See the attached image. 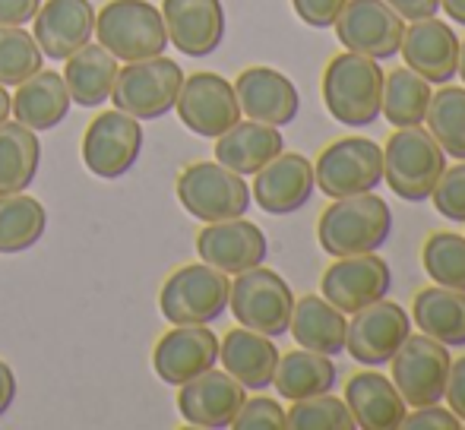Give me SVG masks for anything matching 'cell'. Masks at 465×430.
Masks as SVG:
<instances>
[{
  "label": "cell",
  "mask_w": 465,
  "mask_h": 430,
  "mask_svg": "<svg viewBox=\"0 0 465 430\" xmlns=\"http://www.w3.org/2000/svg\"><path fill=\"white\" fill-rule=\"evenodd\" d=\"M392 212L377 193H355L339 197L320 212L317 240L332 259L355 257V253H377L390 240Z\"/></svg>",
  "instance_id": "cell-1"
},
{
  "label": "cell",
  "mask_w": 465,
  "mask_h": 430,
  "mask_svg": "<svg viewBox=\"0 0 465 430\" xmlns=\"http://www.w3.org/2000/svg\"><path fill=\"white\" fill-rule=\"evenodd\" d=\"M383 70L373 57L342 51L323 70L326 111L345 127H368L380 117L383 102Z\"/></svg>",
  "instance_id": "cell-2"
},
{
  "label": "cell",
  "mask_w": 465,
  "mask_h": 430,
  "mask_svg": "<svg viewBox=\"0 0 465 430\" xmlns=\"http://www.w3.org/2000/svg\"><path fill=\"white\" fill-rule=\"evenodd\" d=\"M95 38L117 61H149L165 54L168 32L162 10L149 0H108L95 10Z\"/></svg>",
  "instance_id": "cell-3"
},
{
  "label": "cell",
  "mask_w": 465,
  "mask_h": 430,
  "mask_svg": "<svg viewBox=\"0 0 465 430\" xmlns=\"http://www.w3.org/2000/svg\"><path fill=\"white\" fill-rule=\"evenodd\" d=\"M447 168V152L421 127H396L383 149V181L405 203H424Z\"/></svg>",
  "instance_id": "cell-4"
},
{
  "label": "cell",
  "mask_w": 465,
  "mask_h": 430,
  "mask_svg": "<svg viewBox=\"0 0 465 430\" xmlns=\"http://www.w3.org/2000/svg\"><path fill=\"white\" fill-rule=\"evenodd\" d=\"M225 272L209 263H187L165 279L159 291V308L172 326H209L228 310Z\"/></svg>",
  "instance_id": "cell-5"
},
{
  "label": "cell",
  "mask_w": 465,
  "mask_h": 430,
  "mask_svg": "<svg viewBox=\"0 0 465 430\" xmlns=\"http://www.w3.org/2000/svg\"><path fill=\"white\" fill-rule=\"evenodd\" d=\"M228 308L241 326L279 338L285 336L288 323H292L294 291L288 288V282L279 272L260 263L234 276L232 288H228Z\"/></svg>",
  "instance_id": "cell-6"
},
{
  "label": "cell",
  "mask_w": 465,
  "mask_h": 430,
  "mask_svg": "<svg viewBox=\"0 0 465 430\" xmlns=\"http://www.w3.org/2000/svg\"><path fill=\"white\" fill-rule=\"evenodd\" d=\"M181 83H184L181 64L168 61L165 54L134 61L124 70H117L111 102L117 111L136 117V121H159L168 111H174Z\"/></svg>",
  "instance_id": "cell-7"
},
{
  "label": "cell",
  "mask_w": 465,
  "mask_h": 430,
  "mask_svg": "<svg viewBox=\"0 0 465 430\" xmlns=\"http://www.w3.org/2000/svg\"><path fill=\"white\" fill-rule=\"evenodd\" d=\"M181 206L200 221L241 219L251 210V184L219 161H190L178 174Z\"/></svg>",
  "instance_id": "cell-8"
},
{
  "label": "cell",
  "mask_w": 465,
  "mask_h": 430,
  "mask_svg": "<svg viewBox=\"0 0 465 430\" xmlns=\"http://www.w3.org/2000/svg\"><path fill=\"white\" fill-rule=\"evenodd\" d=\"M313 181L332 200L377 191L383 181V149L368 136H342L313 161Z\"/></svg>",
  "instance_id": "cell-9"
},
{
  "label": "cell",
  "mask_w": 465,
  "mask_h": 430,
  "mask_svg": "<svg viewBox=\"0 0 465 430\" xmlns=\"http://www.w3.org/2000/svg\"><path fill=\"white\" fill-rule=\"evenodd\" d=\"M450 348L437 338L424 336H405V342L396 348V355L390 357L392 367V386L399 389V396L405 399L409 408L418 406H434L443 402V389H447V374H450Z\"/></svg>",
  "instance_id": "cell-10"
},
{
  "label": "cell",
  "mask_w": 465,
  "mask_h": 430,
  "mask_svg": "<svg viewBox=\"0 0 465 430\" xmlns=\"http://www.w3.org/2000/svg\"><path fill=\"white\" fill-rule=\"evenodd\" d=\"M332 29L345 51L373 57V61H390L399 54L405 19L386 0H345Z\"/></svg>",
  "instance_id": "cell-11"
},
{
  "label": "cell",
  "mask_w": 465,
  "mask_h": 430,
  "mask_svg": "<svg viewBox=\"0 0 465 430\" xmlns=\"http://www.w3.org/2000/svg\"><path fill=\"white\" fill-rule=\"evenodd\" d=\"M143 152V127L124 111H102L83 133V161L102 181H117Z\"/></svg>",
  "instance_id": "cell-12"
},
{
  "label": "cell",
  "mask_w": 465,
  "mask_h": 430,
  "mask_svg": "<svg viewBox=\"0 0 465 430\" xmlns=\"http://www.w3.org/2000/svg\"><path fill=\"white\" fill-rule=\"evenodd\" d=\"M174 111L190 133L203 136V140H215L241 121L234 83H228L219 73H209V70L184 76Z\"/></svg>",
  "instance_id": "cell-13"
},
{
  "label": "cell",
  "mask_w": 465,
  "mask_h": 430,
  "mask_svg": "<svg viewBox=\"0 0 465 430\" xmlns=\"http://www.w3.org/2000/svg\"><path fill=\"white\" fill-rule=\"evenodd\" d=\"M411 332V317L396 301H380L368 304V308L355 310L349 320V332H345V351L364 367H380L390 364L396 348L405 342Z\"/></svg>",
  "instance_id": "cell-14"
},
{
  "label": "cell",
  "mask_w": 465,
  "mask_h": 430,
  "mask_svg": "<svg viewBox=\"0 0 465 430\" xmlns=\"http://www.w3.org/2000/svg\"><path fill=\"white\" fill-rule=\"evenodd\" d=\"M390 285L392 272L383 257L355 253V257H336V263L326 266L323 279H320V295L342 314H355V310L386 298Z\"/></svg>",
  "instance_id": "cell-15"
},
{
  "label": "cell",
  "mask_w": 465,
  "mask_h": 430,
  "mask_svg": "<svg viewBox=\"0 0 465 430\" xmlns=\"http://www.w3.org/2000/svg\"><path fill=\"white\" fill-rule=\"evenodd\" d=\"M196 253L203 263L215 266L225 276H238L244 269L266 263V234L260 231V225L241 219H225V221H209L200 234H196Z\"/></svg>",
  "instance_id": "cell-16"
},
{
  "label": "cell",
  "mask_w": 465,
  "mask_h": 430,
  "mask_svg": "<svg viewBox=\"0 0 465 430\" xmlns=\"http://www.w3.org/2000/svg\"><path fill=\"white\" fill-rule=\"evenodd\" d=\"M247 399V389L234 380L228 370L209 367L206 374L193 376V380L178 386V412L187 425L222 430L232 427L234 415L241 412Z\"/></svg>",
  "instance_id": "cell-17"
},
{
  "label": "cell",
  "mask_w": 465,
  "mask_h": 430,
  "mask_svg": "<svg viewBox=\"0 0 465 430\" xmlns=\"http://www.w3.org/2000/svg\"><path fill=\"white\" fill-rule=\"evenodd\" d=\"M317 181H313V161L301 152H282L266 161L251 184V200L270 215H292L311 203Z\"/></svg>",
  "instance_id": "cell-18"
},
{
  "label": "cell",
  "mask_w": 465,
  "mask_h": 430,
  "mask_svg": "<svg viewBox=\"0 0 465 430\" xmlns=\"http://www.w3.org/2000/svg\"><path fill=\"white\" fill-rule=\"evenodd\" d=\"M399 54L405 67L424 76L430 86H447L460 70V38L443 19H415L411 25H405Z\"/></svg>",
  "instance_id": "cell-19"
},
{
  "label": "cell",
  "mask_w": 465,
  "mask_h": 430,
  "mask_svg": "<svg viewBox=\"0 0 465 430\" xmlns=\"http://www.w3.org/2000/svg\"><path fill=\"white\" fill-rule=\"evenodd\" d=\"M219 364V336L209 326H174L155 342L153 367L162 383L181 386Z\"/></svg>",
  "instance_id": "cell-20"
},
{
  "label": "cell",
  "mask_w": 465,
  "mask_h": 430,
  "mask_svg": "<svg viewBox=\"0 0 465 430\" xmlns=\"http://www.w3.org/2000/svg\"><path fill=\"white\" fill-rule=\"evenodd\" d=\"M168 44L184 57H209L225 38V6L222 0H162Z\"/></svg>",
  "instance_id": "cell-21"
},
{
  "label": "cell",
  "mask_w": 465,
  "mask_h": 430,
  "mask_svg": "<svg viewBox=\"0 0 465 430\" xmlns=\"http://www.w3.org/2000/svg\"><path fill=\"white\" fill-rule=\"evenodd\" d=\"M95 35V6L89 0H48L38 6L32 38L45 57L67 61Z\"/></svg>",
  "instance_id": "cell-22"
},
{
  "label": "cell",
  "mask_w": 465,
  "mask_h": 430,
  "mask_svg": "<svg viewBox=\"0 0 465 430\" xmlns=\"http://www.w3.org/2000/svg\"><path fill=\"white\" fill-rule=\"evenodd\" d=\"M234 95H238L241 114H247L251 121L270 123V127L292 123L301 108L294 83L272 67L241 70V76L234 80Z\"/></svg>",
  "instance_id": "cell-23"
},
{
  "label": "cell",
  "mask_w": 465,
  "mask_h": 430,
  "mask_svg": "<svg viewBox=\"0 0 465 430\" xmlns=\"http://www.w3.org/2000/svg\"><path fill=\"white\" fill-rule=\"evenodd\" d=\"M345 406L355 418V427L361 430H396L409 415L399 389L390 376L377 374V367L361 370L345 383Z\"/></svg>",
  "instance_id": "cell-24"
},
{
  "label": "cell",
  "mask_w": 465,
  "mask_h": 430,
  "mask_svg": "<svg viewBox=\"0 0 465 430\" xmlns=\"http://www.w3.org/2000/svg\"><path fill=\"white\" fill-rule=\"evenodd\" d=\"M219 361L244 389H270L276 376L279 348L263 332L238 326L219 342Z\"/></svg>",
  "instance_id": "cell-25"
},
{
  "label": "cell",
  "mask_w": 465,
  "mask_h": 430,
  "mask_svg": "<svg viewBox=\"0 0 465 430\" xmlns=\"http://www.w3.org/2000/svg\"><path fill=\"white\" fill-rule=\"evenodd\" d=\"M282 149H285V136L279 133V127L251 121V117L228 127L222 136H215V161L238 171L241 178L257 174L266 161L276 159Z\"/></svg>",
  "instance_id": "cell-26"
},
{
  "label": "cell",
  "mask_w": 465,
  "mask_h": 430,
  "mask_svg": "<svg viewBox=\"0 0 465 430\" xmlns=\"http://www.w3.org/2000/svg\"><path fill=\"white\" fill-rule=\"evenodd\" d=\"M70 105H74V99H70L64 76L45 67L25 83H19L16 95H10V114L35 133L54 130L70 114Z\"/></svg>",
  "instance_id": "cell-27"
},
{
  "label": "cell",
  "mask_w": 465,
  "mask_h": 430,
  "mask_svg": "<svg viewBox=\"0 0 465 430\" xmlns=\"http://www.w3.org/2000/svg\"><path fill=\"white\" fill-rule=\"evenodd\" d=\"M288 332L301 348L320 351V355H339L345 351V332H349V320L339 308H332L323 295H304L294 301L292 323Z\"/></svg>",
  "instance_id": "cell-28"
},
{
  "label": "cell",
  "mask_w": 465,
  "mask_h": 430,
  "mask_svg": "<svg viewBox=\"0 0 465 430\" xmlns=\"http://www.w3.org/2000/svg\"><path fill=\"white\" fill-rule=\"evenodd\" d=\"M117 57H111L102 44H83L80 51L67 57L64 83L70 89V99L80 108H98L111 99V89L117 80Z\"/></svg>",
  "instance_id": "cell-29"
},
{
  "label": "cell",
  "mask_w": 465,
  "mask_h": 430,
  "mask_svg": "<svg viewBox=\"0 0 465 430\" xmlns=\"http://www.w3.org/2000/svg\"><path fill=\"white\" fill-rule=\"evenodd\" d=\"M411 320L424 336L437 338L447 348L465 345V291L456 288H421L411 301Z\"/></svg>",
  "instance_id": "cell-30"
},
{
  "label": "cell",
  "mask_w": 465,
  "mask_h": 430,
  "mask_svg": "<svg viewBox=\"0 0 465 430\" xmlns=\"http://www.w3.org/2000/svg\"><path fill=\"white\" fill-rule=\"evenodd\" d=\"M272 386L288 402L330 393L336 386V364H332L330 355H320V351L311 348L288 351V355H279Z\"/></svg>",
  "instance_id": "cell-31"
},
{
  "label": "cell",
  "mask_w": 465,
  "mask_h": 430,
  "mask_svg": "<svg viewBox=\"0 0 465 430\" xmlns=\"http://www.w3.org/2000/svg\"><path fill=\"white\" fill-rule=\"evenodd\" d=\"M42 165V142L35 130L19 121H0V197L25 193Z\"/></svg>",
  "instance_id": "cell-32"
},
{
  "label": "cell",
  "mask_w": 465,
  "mask_h": 430,
  "mask_svg": "<svg viewBox=\"0 0 465 430\" xmlns=\"http://www.w3.org/2000/svg\"><path fill=\"white\" fill-rule=\"evenodd\" d=\"M430 83L418 76L409 67H396L392 73L383 76V102H380V114L392 123V127H421L424 114L430 105Z\"/></svg>",
  "instance_id": "cell-33"
},
{
  "label": "cell",
  "mask_w": 465,
  "mask_h": 430,
  "mask_svg": "<svg viewBox=\"0 0 465 430\" xmlns=\"http://www.w3.org/2000/svg\"><path fill=\"white\" fill-rule=\"evenodd\" d=\"M48 212L35 197L6 193L0 197V253H23L42 240Z\"/></svg>",
  "instance_id": "cell-34"
},
{
  "label": "cell",
  "mask_w": 465,
  "mask_h": 430,
  "mask_svg": "<svg viewBox=\"0 0 465 430\" xmlns=\"http://www.w3.org/2000/svg\"><path fill=\"white\" fill-rule=\"evenodd\" d=\"M428 133L440 142V149L453 159H465V86H443L430 95L428 114Z\"/></svg>",
  "instance_id": "cell-35"
},
{
  "label": "cell",
  "mask_w": 465,
  "mask_h": 430,
  "mask_svg": "<svg viewBox=\"0 0 465 430\" xmlns=\"http://www.w3.org/2000/svg\"><path fill=\"white\" fill-rule=\"evenodd\" d=\"M421 263L434 285L465 291V234L434 231L421 247Z\"/></svg>",
  "instance_id": "cell-36"
},
{
  "label": "cell",
  "mask_w": 465,
  "mask_h": 430,
  "mask_svg": "<svg viewBox=\"0 0 465 430\" xmlns=\"http://www.w3.org/2000/svg\"><path fill=\"white\" fill-rule=\"evenodd\" d=\"M45 67L38 42L23 25H0V86H19Z\"/></svg>",
  "instance_id": "cell-37"
},
{
  "label": "cell",
  "mask_w": 465,
  "mask_h": 430,
  "mask_svg": "<svg viewBox=\"0 0 465 430\" xmlns=\"http://www.w3.org/2000/svg\"><path fill=\"white\" fill-rule=\"evenodd\" d=\"M288 430H355V418H351L345 399L332 393H320L311 399L292 402L285 412Z\"/></svg>",
  "instance_id": "cell-38"
},
{
  "label": "cell",
  "mask_w": 465,
  "mask_h": 430,
  "mask_svg": "<svg viewBox=\"0 0 465 430\" xmlns=\"http://www.w3.org/2000/svg\"><path fill=\"white\" fill-rule=\"evenodd\" d=\"M434 210L450 221H465V159L443 168L440 181L430 191Z\"/></svg>",
  "instance_id": "cell-39"
},
{
  "label": "cell",
  "mask_w": 465,
  "mask_h": 430,
  "mask_svg": "<svg viewBox=\"0 0 465 430\" xmlns=\"http://www.w3.org/2000/svg\"><path fill=\"white\" fill-rule=\"evenodd\" d=\"M234 430H282L285 427V408L270 396H253L244 399L241 412L232 421Z\"/></svg>",
  "instance_id": "cell-40"
},
{
  "label": "cell",
  "mask_w": 465,
  "mask_h": 430,
  "mask_svg": "<svg viewBox=\"0 0 465 430\" xmlns=\"http://www.w3.org/2000/svg\"><path fill=\"white\" fill-rule=\"evenodd\" d=\"M402 427L405 430H460L462 421L456 418L453 412L440 408V402H434V406H418L415 412L405 415Z\"/></svg>",
  "instance_id": "cell-41"
},
{
  "label": "cell",
  "mask_w": 465,
  "mask_h": 430,
  "mask_svg": "<svg viewBox=\"0 0 465 430\" xmlns=\"http://www.w3.org/2000/svg\"><path fill=\"white\" fill-rule=\"evenodd\" d=\"M294 13L301 23L313 25V29H332V23L342 13L345 0H292Z\"/></svg>",
  "instance_id": "cell-42"
},
{
  "label": "cell",
  "mask_w": 465,
  "mask_h": 430,
  "mask_svg": "<svg viewBox=\"0 0 465 430\" xmlns=\"http://www.w3.org/2000/svg\"><path fill=\"white\" fill-rule=\"evenodd\" d=\"M443 399H447L450 412L465 425V357L450 361V374H447V389H443Z\"/></svg>",
  "instance_id": "cell-43"
},
{
  "label": "cell",
  "mask_w": 465,
  "mask_h": 430,
  "mask_svg": "<svg viewBox=\"0 0 465 430\" xmlns=\"http://www.w3.org/2000/svg\"><path fill=\"white\" fill-rule=\"evenodd\" d=\"M42 0H0V25H25L35 19Z\"/></svg>",
  "instance_id": "cell-44"
},
{
  "label": "cell",
  "mask_w": 465,
  "mask_h": 430,
  "mask_svg": "<svg viewBox=\"0 0 465 430\" xmlns=\"http://www.w3.org/2000/svg\"><path fill=\"white\" fill-rule=\"evenodd\" d=\"M405 23H415V19H428V16H437L440 10V0H386Z\"/></svg>",
  "instance_id": "cell-45"
},
{
  "label": "cell",
  "mask_w": 465,
  "mask_h": 430,
  "mask_svg": "<svg viewBox=\"0 0 465 430\" xmlns=\"http://www.w3.org/2000/svg\"><path fill=\"white\" fill-rule=\"evenodd\" d=\"M13 399H16V374L6 361H0V415L10 412Z\"/></svg>",
  "instance_id": "cell-46"
},
{
  "label": "cell",
  "mask_w": 465,
  "mask_h": 430,
  "mask_svg": "<svg viewBox=\"0 0 465 430\" xmlns=\"http://www.w3.org/2000/svg\"><path fill=\"white\" fill-rule=\"evenodd\" d=\"M440 10H447V16L453 23L465 25V0H440Z\"/></svg>",
  "instance_id": "cell-47"
},
{
  "label": "cell",
  "mask_w": 465,
  "mask_h": 430,
  "mask_svg": "<svg viewBox=\"0 0 465 430\" xmlns=\"http://www.w3.org/2000/svg\"><path fill=\"white\" fill-rule=\"evenodd\" d=\"M10 117V93H6V86H0V121H6Z\"/></svg>",
  "instance_id": "cell-48"
},
{
  "label": "cell",
  "mask_w": 465,
  "mask_h": 430,
  "mask_svg": "<svg viewBox=\"0 0 465 430\" xmlns=\"http://www.w3.org/2000/svg\"><path fill=\"white\" fill-rule=\"evenodd\" d=\"M456 73H460L462 83H465V38L460 42V70H456Z\"/></svg>",
  "instance_id": "cell-49"
}]
</instances>
